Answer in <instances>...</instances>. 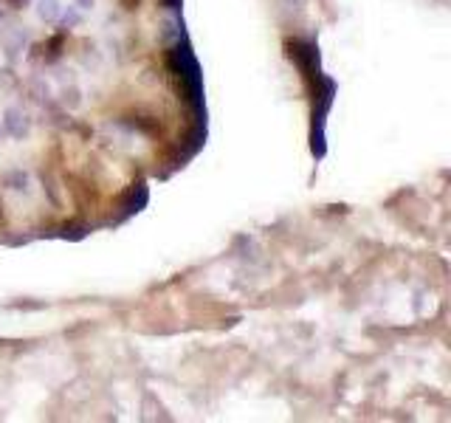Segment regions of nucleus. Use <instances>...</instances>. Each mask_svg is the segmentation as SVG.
<instances>
[{
  "instance_id": "nucleus-1",
  "label": "nucleus",
  "mask_w": 451,
  "mask_h": 423,
  "mask_svg": "<svg viewBox=\"0 0 451 423\" xmlns=\"http://www.w3.org/2000/svg\"><path fill=\"white\" fill-rule=\"evenodd\" d=\"M3 124H6V130H9V135H15V138H20L23 133H26V116L20 113V110H6V119H3Z\"/></svg>"
},
{
  "instance_id": "nucleus-2",
  "label": "nucleus",
  "mask_w": 451,
  "mask_h": 423,
  "mask_svg": "<svg viewBox=\"0 0 451 423\" xmlns=\"http://www.w3.org/2000/svg\"><path fill=\"white\" fill-rule=\"evenodd\" d=\"M37 15H40V20H45V23L59 20V15H62L59 0H40V3H37Z\"/></svg>"
},
{
  "instance_id": "nucleus-3",
  "label": "nucleus",
  "mask_w": 451,
  "mask_h": 423,
  "mask_svg": "<svg viewBox=\"0 0 451 423\" xmlns=\"http://www.w3.org/2000/svg\"><path fill=\"white\" fill-rule=\"evenodd\" d=\"M77 23H80V15L73 12V9H68V12L62 15V26H65V29H68V26H77Z\"/></svg>"
},
{
  "instance_id": "nucleus-4",
  "label": "nucleus",
  "mask_w": 451,
  "mask_h": 423,
  "mask_svg": "<svg viewBox=\"0 0 451 423\" xmlns=\"http://www.w3.org/2000/svg\"><path fill=\"white\" fill-rule=\"evenodd\" d=\"M121 6H124L127 12H133V9L138 6V0H121Z\"/></svg>"
},
{
  "instance_id": "nucleus-5",
  "label": "nucleus",
  "mask_w": 451,
  "mask_h": 423,
  "mask_svg": "<svg viewBox=\"0 0 451 423\" xmlns=\"http://www.w3.org/2000/svg\"><path fill=\"white\" fill-rule=\"evenodd\" d=\"M77 6H80V9H91L94 0H77Z\"/></svg>"
}]
</instances>
